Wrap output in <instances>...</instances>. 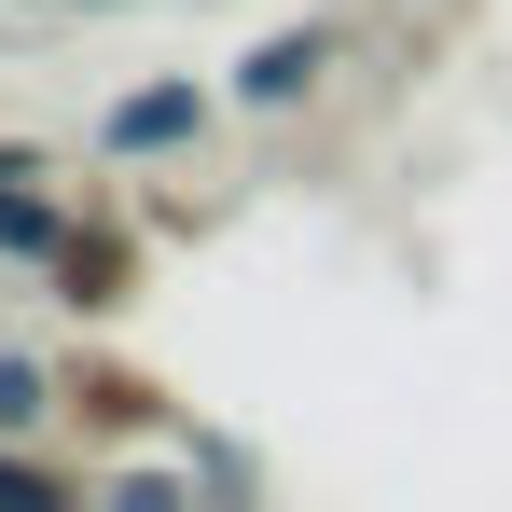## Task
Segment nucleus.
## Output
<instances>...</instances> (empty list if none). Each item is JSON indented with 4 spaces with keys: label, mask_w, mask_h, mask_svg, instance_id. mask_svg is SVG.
<instances>
[{
    "label": "nucleus",
    "mask_w": 512,
    "mask_h": 512,
    "mask_svg": "<svg viewBox=\"0 0 512 512\" xmlns=\"http://www.w3.org/2000/svg\"><path fill=\"white\" fill-rule=\"evenodd\" d=\"M56 236H70V194L42 180V153L0 139V263H56Z\"/></svg>",
    "instance_id": "3"
},
{
    "label": "nucleus",
    "mask_w": 512,
    "mask_h": 512,
    "mask_svg": "<svg viewBox=\"0 0 512 512\" xmlns=\"http://www.w3.org/2000/svg\"><path fill=\"white\" fill-rule=\"evenodd\" d=\"M70 416V374H42L28 346H0V429H56Z\"/></svg>",
    "instance_id": "6"
},
{
    "label": "nucleus",
    "mask_w": 512,
    "mask_h": 512,
    "mask_svg": "<svg viewBox=\"0 0 512 512\" xmlns=\"http://www.w3.org/2000/svg\"><path fill=\"white\" fill-rule=\"evenodd\" d=\"M42 277H56V305H70V319H125V305H139V236L70 208V236H56V263H42Z\"/></svg>",
    "instance_id": "2"
},
{
    "label": "nucleus",
    "mask_w": 512,
    "mask_h": 512,
    "mask_svg": "<svg viewBox=\"0 0 512 512\" xmlns=\"http://www.w3.org/2000/svg\"><path fill=\"white\" fill-rule=\"evenodd\" d=\"M0 499H84V457H28V429H0Z\"/></svg>",
    "instance_id": "7"
},
{
    "label": "nucleus",
    "mask_w": 512,
    "mask_h": 512,
    "mask_svg": "<svg viewBox=\"0 0 512 512\" xmlns=\"http://www.w3.org/2000/svg\"><path fill=\"white\" fill-rule=\"evenodd\" d=\"M319 70H333V28L305 14V28H277V42H250V56H236V97H250V111H291Z\"/></svg>",
    "instance_id": "4"
},
{
    "label": "nucleus",
    "mask_w": 512,
    "mask_h": 512,
    "mask_svg": "<svg viewBox=\"0 0 512 512\" xmlns=\"http://www.w3.org/2000/svg\"><path fill=\"white\" fill-rule=\"evenodd\" d=\"M194 139H208V84H194V70L125 84L111 111H97V153H111V167H139V153H194Z\"/></svg>",
    "instance_id": "1"
},
{
    "label": "nucleus",
    "mask_w": 512,
    "mask_h": 512,
    "mask_svg": "<svg viewBox=\"0 0 512 512\" xmlns=\"http://www.w3.org/2000/svg\"><path fill=\"white\" fill-rule=\"evenodd\" d=\"M153 416H167L153 374H125V360H84V374H70V429H97V443H139Z\"/></svg>",
    "instance_id": "5"
}]
</instances>
